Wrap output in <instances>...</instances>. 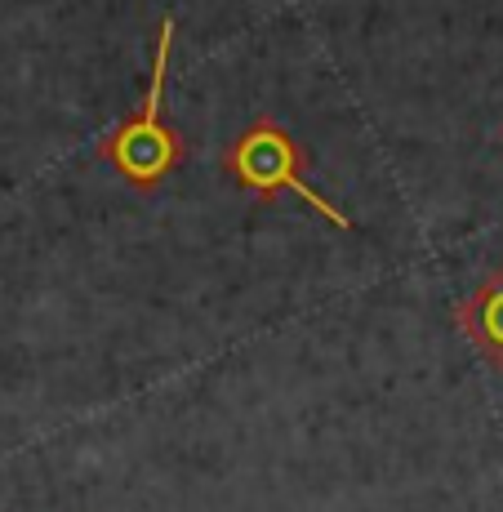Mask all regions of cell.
<instances>
[{
    "label": "cell",
    "instance_id": "3",
    "mask_svg": "<svg viewBox=\"0 0 503 512\" xmlns=\"http://www.w3.org/2000/svg\"><path fill=\"white\" fill-rule=\"evenodd\" d=\"M459 326L477 343V352L503 370V268L490 272L468 299L459 303Z\"/></svg>",
    "mask_w": 503,
    "mask_h": 512
},
{
    "label": "cell",
    "instance_id": "1",
    "mask_svg": "<svg viewBox=\"0 0 503 512\" xmlns=\"http://www.w3.org/2000/svg\"><path fill=\"white\" fill-rule=\"evenodd\" d=\"M174 36L179 23L161 18V32H156L152 49V76H147V94L143 107L103 143V156L112 161V170L134 187H156L161 179H170L174 165L183 161V143L179 134L165 125V76H170V54H174Z\"/></svg>",
    "mask_w": 503,
    "mask_h": 512
},
{
    "label": "cell",
    "instance_id": "2",
    "mask_svg": "<svg viewBox=\"0 0 503 512\" xmlns=\"http://www.w3.org/2000/svg\"><path fill=\"white\" fill-rule=\"evenodd\" d=\"M303 170H308V161H303L294 134L285 130L281 121H272V116L254 121L228 152V174L245 187V192H254V196H299L308 210H317L321 219H330L334 228L348 232L352 219L334 201H325V192H317Z\"/></svg>",
    "mask_w": 503,
    "mask_h": 512
}]
</instances>
